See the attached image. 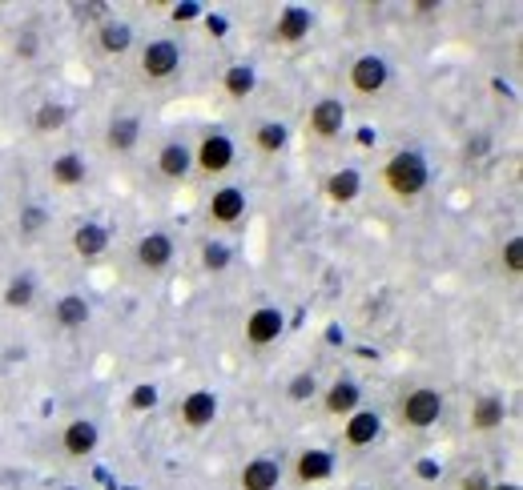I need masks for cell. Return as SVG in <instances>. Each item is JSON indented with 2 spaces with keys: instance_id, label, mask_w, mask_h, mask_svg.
I'll return each mask as SVG.
<instances>
[{
  "instance_id": "6da1fadb",
  "label": "cell",
  "mask_w": 523,
  "mask_h": 490,
  "mask_svg": "<svg viewBox=\"0 0 523 490\" xmlns=\"http://www.w3.org/2000/svg\"><path fill=\"white\" fill-rule=\"evenodd\" d=\"M426 181H431V169H426V161H423V153L418 149L394 153V157L383 165V185L399 201H415L418 193L426 189Z\"/></svg>"
},
{
  "instance_id": "7a4b0ae2",
  "label": "cell",
  "mask_w": 523,
  "mask_h": 490,
  "mask_svg": "<svg viewBox=\"0 0 523 490\" xmlns=\"http://www.w3.org/2000/svg\"><path fill=\"white\" fill-rule=\"evenodd\" d=\"M439 418H443V394L431 390V386H418V390H410L399 402V422L410 426V430H426Z\"/></svg>"
},
{
  "instance_id": "3957f363",
  "label": "cell",
  "mask_w": 523,
  "mask_h": 490,
  "mask_svg": "<svg viewBox=\"0 0 523 490\" xmlns=\"http://www.w3.org/2000/svg\"><path fill=\"white\" fill-rule=\"evenodd\" d=\"M177 69H181V45H177V40H149V45L141 48V77L145 80L161 85V80L177 77Z\"/></svg>"
},
{
  "instance_id": "277c9868",
  "label": "cell",
  "mask_w": 523,
  "mask_h": 490,
  "mask_svg": "<svg viewBox=\"0 0 523 490\" xmlns=\"http://www.w3.org/2000/svg\"><path fill=\"white\" fill-rule=\"evenodd\" d=\"M346 80H350V88L359 96H375L386 88V80H391V69H386L383 56L375 53H362L350 61V69H346Z\"/></svg>"
},
{
  "instance_id": "5b68a950",
  "label": "cell",
  "mask_w": 523,
  "mask_h": 490,
  "mask_svg": "<svg viewBox=\"0 0 523 490\" xmlns=\"http://www.w3.org/2000/svg\"><path fill=\"white\" fill-rule=\"evenodd\" d=\"M201 177H222L233 165V141L225 133H206L198 145V157H193Z\"/></svg>"
},
{
  "instance_id": "8992f818",
  "label": "cell",
  "mask_w": 523,
  "mask_h": 490,
  "mask_svg": "<svg viewBox=\"0 0 523 490\" xmlns=\"http://www.w3.org/2000/svg\"><path fill=\"white\" fill-rule=\"evenodd\" d=\"M282 329H286V318H282L278 305H257V310L246 318V342L262 350V345L278 342Z\"/></svg>"
},
{
  "instance_id": "52a82bcc",
  "label": "cell",
  "mask_w": 523,
  "mask_h": 490,
  "mask_svg": "<svg viewBox=\"0 0 523 490\" xmlns=\"http://www.w3.org/2000/svg\"><path fill=\"white\" fill-rule=\"evenodd\" d=\"M206 213L214 225H238L241 217H246V193H241L238 185H225V189H217L214 197H209Z\"/></svg>"
},
{
  "instance_id": "ba28073f",
  "label": "cell",
  "mask_w": 523,
  "mask_h": 490,
  "mask_svg": "<svg viewBox=\"0 0 523 490\" xmlns=\"http://www.w3.org/2000/svg\"><path fill=\"white\" fill-rule=\"evenodd\" d=\"M378 434H383V418H378L375 410H362V406L354 410V414L346 418V426H342V442L346 446H354V450L378 442Z\"/></svg>"
},
{
  "instance_id": "9c48e42d",
  "label": "cell",
  "mask_w": 523,
  "mask_h": 490,
  "mask_svg": "<svg viewBox=\"0 0 523 490\" xmlns=\"http://www.w3.org/2000/svg\"><path fill=\"white\" fill-rule=\"evenodd\" d=\"M346 125V104L334 101V96H326V101H318L310 109V137H322V141H330V137H338Z\"/></svg>"
},
{
  "instance_id": "30bf717a",
  "label": "cell",
  "mask_w": 523,
  "mask_h": 490,
  "mask_svg": "<svg viewBox=\"0 0 523 490\" xmlns=\"http://www.w3.org/2000/svg\"><path fill=\"white\" fill-rule=\"evenodd\" d=\"M97 442H101V430H97V422H89V418L69 422L64 434H61V450L69 458H89L97 450Z\"/></svg>"
},
{
  "instance_id": "8fae6325",
  "label": "cell",
  "mask_w": 523,
  "mask_h": 490,
  "mask_svg": "<svg viewBox=\"0 0 523 490\" xmlns=\"http://www.w3.org/2000/svg\"><path fill=\"white\" fill-rule=\"evenodd\" d=\"M173 262V237L169 233H145L141 241H137V265L149 273L165 270V265Z\"/></svg>"
},
{
  "instance_id": "7c38bea8",
  "label": "cell",
  "mask_w": 523,
  "mask_h": 490,
  "mask_svg": "<svg viewBox=\"0 0 523 490\" xmlns=\"http://www.w3.org/2000/svg\"><path fill=\"white\" fill-rule=\"evenodd\" d=\"M214 418H217V394L214 390H193L181 398V422L190 426V430H206Z\"/></svg>"
},
{
  "instance_id": "4fadbf2b",
  "label": "cell",
  "mask_w": 523,
  "mask_h": 490,
  "mask_svg": "<svg viewBox=\"0 0 523 490\" xmlns=\"http://www.w3.org/2000/svg\"><path fill=\"white\" fill-rule=\"evenodd\" d=\"M137 141H141V120L129 117V112H117V117L109 120V129H105V145H109L113 153H133Z\"/></svg>"
},
{
  "instance_id": "5bb4252c",
  "label": "cell",
  "mask_w": 523,
  "mask_h": 490,
  "mask_svg": "<svg viewBox=\"0 0 523 490\" xmlns=\"http://www.w3.org/2000/svg\"><path fill=\"white\" fill-rule=\"evenodd\" d=\"M359 402H362L359 382H350V378H338V382L326 390L322 406H326V414H334V418H350L354 410H359Z\"/></svg>"
},
{
  "instance_id": "9a60e30c",
  "label": "cell",
  "mask_w": 523,
  "mask_h": 490,
  "mask_svg": "<svg viewBox=\"0 0 523 490\" xmlns=\"http://www.w3.org/2000/svg\"><path fill=\"white\" fill-rule=\"evenodd\" d=\"M282 478V466L274 462V458H254V462L241 466L238 474V486L241 490H274Z\"/></svg>"
},
{
  "instance_id": "2e32d148",
  "label": "cell",
  "mask_w": 523,
  "mask_h": 490,
  "mask_svg": "<svg viewBox=\"0 0 523 490\" xmlns=\"http://www.w3.org/2000/svg\"><path fill=\"white\" fill-rule=\"evenodd\" d=\"M190 169H193V157L181 141H165L157 149V173L165 181H181V177H190Z\"/></svg>"
},
{
  "instance_id": "e0dca14e",
  "label": "cell",
  "mask_w": 523,
  "mask_h": 490,
  "mask_svg": "<svg viewBox=\"0 0 523 490\" xmlns=\"http://www.w3.org/2000/svg\"><path fill=\"white\" fill-rule=\"evenodd\" d=\"M298 482H326L334 474V454L330 450H302L294 462Z\"/></svg>"
},
{
  "instance_id": "ac0fdd59",
  "label": "cell",
  "mask_w": 523,
  "mask_h": 490,
  "mask_svg": "<svg viewBox=\"0 0 523 490\" xmlns=\"http://www.w3.org/2000/svg\"><path fill=\"white\" fill-rule=\"evenodd\" d=\"M72 249H77V257H85V262H93V257H101L105 249H109V229L105 225H77L72 229Z\"/></svg>"
},
{
  "instance_id": "d6986e66",
  "label": "cell",
  "mask_w": 523,
  "mask_h": 490,
  "mask_svg": "<svg viewBox=\"0 0 523 490\" xmlns=\"http://www.w3.org/2000/svg\"><path fill=\"white\" fill-rule=\"evenodd\" d=\"M97 48H101L105 56H121L133 48V29H129L125 21H105L101 29H97Z\"/></svg>"
},
{
  "instance_id": "ffe728a7",
  "label": "cell",
  "mask_w": 523,
  "mask_h": 490,
  "mask_svg": "<svg viewBox=\"0 0 523 490\" xmlns=\"http://www.w3.org/2000/svg\"><path fill=\"white\" fill-rule=\"evenodd\" d=\"M48 173H53V181L61 185V189H72V185H80L89 177V165L80 153H61V157H53Z\"/></svg>"
},
{
  "instance_id": "44dd1931",
  "label": "cell",
  "mask_w": 523,
  "mask_h": 490,
  "mask_svg": "<svg viewBox=\"0 0 523 490\" xmlns=\"http://www.w3.org/2000/svg\"><path fill=\"white\" fill-rule=\"evenodd\" d=\"M274 37H278L282 45L306 40L310 37V12H306V8H286V12L278 16V24H274Z\"/></svg>"
},
{
  "instance_id": "7402d4cb",
  "label": "cell",
  "mask_w": 523,
  "mask_h": 490,
  "mask_svg": "<svg viewBox=\"0 0 523 490\" xmlns=\"http://www.w3.org/2000/svg\"><path fill=\"white\" fill-rule=\"evenodd\" d=\"M503 426V398H495V394H487V398H479L471 406V430L479 434H491Z\"/></svg>"
},
{
  "instance_id": "603a6c76",
  "label": "cell",
  "mask_w": 523,
  "mask_h": 490,
  "mask_svg": "<svg viewBox=\"0 0 523 490\" xmlns=\"http://www.w3.org/2000/svg\"><path fill=\"white\" fill-rule=\"evenodd\" d=\"M359 189H362L359 169H338V173H330V177H326V197H330V201H338V205L354 201V197H359Z\"/></svg>"
},
{
  "instance_id": "cb8c5ba5",
  "label": "cell",
  "mask_w": 523,
  "mask_h": 490,
  "mask_svg": "<svg viewBox=\"0 0 523 490\" xmlns=\"http://www.w3.org/2000/svg\"><path fill=\"white\" fill-rule=\"evenodd\" d=\"M290 141V129L282 125V120H262V125L254 129V149L257 153H282Z\"/></svg>"
},
{
  "instance_id": "d4e9b609",
  "label": "cell",
  "mask_w": 523,
  "mask_h": 490,
  "mask_svg": "<svg viewBox=\"0 0 523 490\" xmlns=\"http://www.w3.org/2000/svg\"><path fill=\"white\" fill-rule=\"evenodd\" d=\"M89 313L93 310H89V302L80 294H64L61 302H56V321H61L64 329H80L89 321Z\"/></svg>"
},
{
  "instance_id": "484cf974",
  "label": "cell",
  "mask_w": 523,
  "mask_h": 490,
  "mask_svg": "<svg viewBox=\"0 0 523 490\" xmlns=\"http://www.w3.org/2000/svg\"><path fill=\"white\" fill-rule=\"evenodd\" d=\"M32 302H37V281L29 273H16L4 286V305L8 310H32Z\"/></svg>"
},
{
  "instance_id": "4316f807",
  "label": "cell",
  "mask_w": 523,
  "mask_h": 490,
  "mask_svg": "<svg viewBox=\"0 0 523 490\" xmlns=\"http://www.w3.org/2000/svg\"><path fill=\"white\" fill-rule=\"evenodd\" d=\"M254 69L249 64H230L225 69V77H222V88H225V96H233V101H246L249 93H254Z\"/></svg>"
},
{
  "instance_id": "83f0119b",
  "label": "cell",
  "mask_w": 523,
  "mask_h": 490,
  "mask_svg": "<svg viewBox=\"0 0 523 490\" xmlns=\"http://www.w3.org/2000/svg\"><path fill=\"white\" fill-rule=\"evenodd\" d=\"M32 125H37V133H56V129L69 125V109L61 101H45L32 112Z\"/></svg>"
},
{
  "instance_id": "f1b7e54d",
  "label": "cell",
  "mask_w": 523,
  "mask_h": 490,
  "mask_svg": "<svg viewBox=\"0 0 523 490\" xmlns=\"http://www.w3.org/2000/svg\"><path fill=\"white\" fill-rule=\"evenodd\" d=\"M314 394H318V378H314L310 370H302V374L290 378V386H286V398L290 402H310Z\"/></svg>"
},
{
  "instance_id": "f546056e",
  "label": "cell",
  "mask_w": 523,
  "mask_h": 490,
  "mask_svg": "<svg viewBox=\"0 0 523 490\" xmlns=\"http://www.w3.org/2000/svg\"><path fill=\"white\" fill-rule=\"evenodd\" d=\"M201 265H206L209 273H222L225 265H230V249H225L222 241H206V249H201Z\"/></svg>"
},
{
  "instance_id": "4dcf8cb0",
  "label": "cell",
  "mask_w": 523,
  "mask_h": 490,
  "mask_svg": "<svg viewBox=\"0 0 523 490\" xmlns=\"http://www.w3.org/2000/svg\"><path fill=\"white\" fill-rule=\"evenodd\" d=\"M503 270L511 273V278L523 270V241H519V237H511V241L503 245Z\"/></svg>"
},
{
  "instance_id": "1f68e13d",
  "label": "cell",
  "mask_w": 523,
  "mask_h": 490,
  "mask_svg": "<svg viewBox=\"0 0 523 490\" xmlns=\"http://www.w3.org/2000/svg\"><path fill=\"white\" fill-rule=\"evenodd\" d=\"M16 225H21L24 237H32V233H37L40 225H45V209H40V205H29V209L21 213V221H16Z\"/></svg>"
},
{
  "instance_id": "d6a6232c",
  "label": "cell",
  "mask_w": 523,
  "mask_h": 490,
  "mask_svg": "<svg viewBox=\"0 0 523 490\" xmlns=\"http://www.w3.org/2000/svg\"><path fill=\"white\" fill-rule=\"evenodd\" d=\"M129 406L133 410H153L157 406V386H137V390L129 394Z\"/></svg>"
},
{
  "instance_id": "836d02e7",
  "label": "cell",
  "mask_w": 523,
  "mask_h": 490,
  "mask_svg": "<svg viewBox=\"0 0 523 490\" xmlns=\"http://www.w3.org/2000/svg\"><path fill=\"white\" fill-rule=\"evenodd\" d=\"M37 45H40L37 32H24V37H16V48H13V53L24 56V61H32V56H37Z\"/></svg>"
},
{
  "instance_id": "e575fe53",
  "label": "cell",
  "mask_w": 523,
  "mask_h": 490,
  "mask_svg": "<svg viewBox=\"0 0 523 490\" xmlns=\"http://www.w3.org/2000/svg\"><path fill=\"white\" fill-rule=\"evenodd\" d=\"M193 12H198V8H193V4H185V8L177 4V8H173V21H193Z\"/></svg>"
},
{
  "instance_id": "d590c367",
  "label": "cell",
  "mask_w": 523,
  "mask_h": 490,
  "mask_svg": "<svg viewBox=\"0 0 523 490\" xmlns=\"http://www.w3.org/2000/svg\"><path fill=\"white\" fill-rule=\"evenodd\" d=\"M418 474H423V478H434V474H439V466H434L431 458H423V462H418Z\"/></svg>"
},
{
  "instance_id": "8d00e7d4",
  "label": "cell",
  "mask_w": 523,
  "mask_h": 490,
  "mask_svg": "<svg viewBox=\"0 0 523 490\" xmlns=\"http://www.w3.org/2000/svg\"><path fill=\"white\" fill-rule=\"evenodd\" d=\"M463 490H487V482H483V474H475V478L463 482Z\"/></svg>"
},
{
  "instance_id": "74e56055",
  "label": "cell",
  "mask_w": 523,
  "mask_h": 490,
  "mask_svg": "<svg viewBox=\"0 0 523 490\" xmlns=\"http://www.w3.org/2000/svg\"><path fill=\"white\" fill-rule=\"evenodd\" d=\"M487 490H519L515 482H495V486H487Z\"/></svg>"
},
{
  "instance_id": "f35d334b",
  "label": "cell",
  "mask_w": 523,
  "mask_h": 490,
  "mask_svg": "<svg viewBox=\"0 0 523 490\" xmlns=\"http://www.w3.org/2000/svg\"><path fill=\"white\" fill-rule=\"evenodd\" d=\"M61 490H80V486H61Z\"/></svg>"
},
{
  "instance_id": "ab89813d",
  "label": "cell",
  "mask_w": 523,
  "mask_h": 490,
  "mask_svg": "<svg viewBox=\"0 0 523 490\" xmlns=\"http://www.w3.org/2000/svg\"><path fill=\"white\" fill-rule=\"evenodd\" d=\"M354 490H370V486H354Z\"/></svg>"
}]
</instances>
